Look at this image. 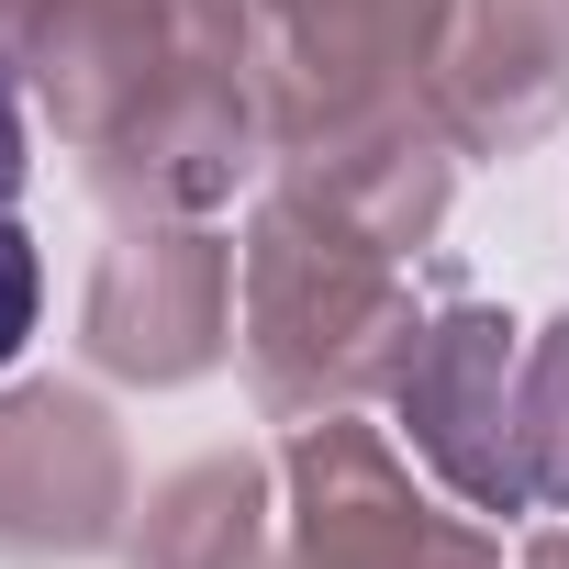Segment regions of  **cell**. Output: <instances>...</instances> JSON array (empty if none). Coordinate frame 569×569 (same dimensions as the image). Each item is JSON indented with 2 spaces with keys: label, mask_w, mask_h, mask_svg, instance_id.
<instances>
[{
  "label": "cell",
  "mask_w": 569,
  "mask_h": 569,
  "mask_svg": "<svg viewBox=\"0 0 569 569\" xmlns=\"http://www.w3.org/2000/svg\"><path fill=\"white\" fill-rule=\"evenodd\" d=\"M34 302H46V257H34V234L0 212V369L23 358V336H34Z\"/></svg>",
  "instance_id": "1"
},
{
  "label": "cell",
  "mask_w": 569,
  "mask_h": 569,
  "mask_svg": "<svg viewBox=\"0 0 569 569\" xmlns=\"http://www.w3.org/2000/svg\"><path fill=\"white\" fill-rule=\"evenodd\" d=\"M12 190H23V101L0 79V212H12Z\"/></svg>",
  "instance_id": "2"
}]
</instances>
